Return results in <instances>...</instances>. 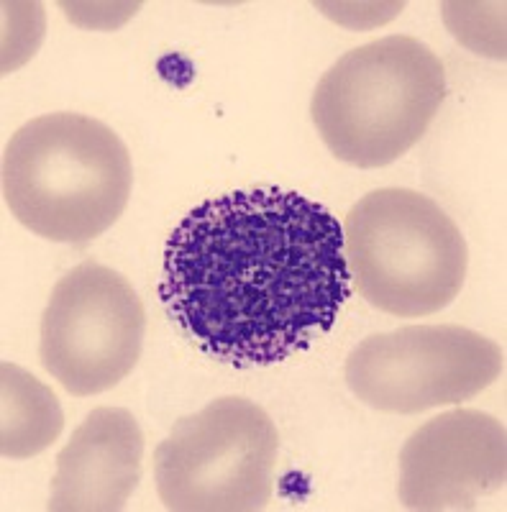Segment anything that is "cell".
Returning <instances> with one entry per match:
<instances>
[{
	"mask_svg": "<svg viewBox=\"0 0 507 512\" xmlns=\"http://www.w3.org/2000/svg\"><path fill=\"white\" fill-rule=\"evenodd\" d=\"M341 228L351 280L372 308L420 318L459 297L467 280V241L446 210L423 192H369Z\"/></svg>",
	"mask_w": 507,
	"mask_h": 512,
	"instance_id": "cell-4",
	"label": "cell"
},
{
	"mask_svg": "<svg viewBox=\"0 0 507 512\" xmlns=\"http://www.w3.org/2000/svg\"><path fill=\"white\" fill-rule=\"evenodd\" d=\"M159 292L205 354L234 367L280 364L331 331L349 300L344 228L300 192H226L172 231Z\"/></svg>",
	"mask_w": 507,
	"mask_h": 512,
	"instance_id": "cell-1",
	"label": "cell"
},
{
	"mask_svg": "<svg viewBox=\"0 0 507 512\" xmlns=\"http://www.w3.org/2000/svg\"><path fill=\"white\" fill-rule=\"evenodd\" d=\"M443 98L438 54L415 36L392 34L338 59L315 88L310 116L333 157L374 169L423 139Z\"/></svg>",
	"mask_w": 507,
	"mask_h": 512,
	"instance_id": "cell-3",
	"label": "cell"
},
{
	"mask_svg": "<svg viewBox=\"0 0 507 512\" xmlns=\"http://www.w3.org/2000/svg\"><path fill=\"white\" fill-rule=\"evenodd\" d=\"M505 369V351L464 326H405L364 338L346 359V384L379 413L415 415L459 405Z\"/></svg>",
	"mask_w": 507,
	"mask_h": 512,
	"instance_id": "cell-7",
	"label": "cell"
},
{
	"mask_svg": "<svg viewBox=\"0 0 507 512\" xmlns=\"http://www.w3.org/2000/svg\"><path fill=\"white\" fill-rule=\"evenodd\" d=\"M131 154L103 121L47 113L18 128L3 152V198L16 221L57 244L103 236L129 205Z\"/></svg>",
	"mask_w": 507,
	"mask_h": 512,
	"instance_id": "cell-2",
	"label": "cell"
},
{
	"mask_svg": "<svg viewBox=\"0 0 507 512\" xmlns=\"http://www.w3.org/2000/svg\"><path fill=\"white\" fill-rule=\"evenodd\" d=\"M507 433L482 410L456 408L431 418L400 451L397 495L408 510H474L505 489Z\"/></svg>",
	"mask_w": 507,
	"mask_h": 512,
	"instance_id": "cell-8",
	"label": "cell"
},
{
	"mask_svg": "<svg viewBox=\"0 0 507 512\" xmlns=\"http://www.w3.org/2000/svg\"><path fill=\"white\" fill-rule=\"evenodd\" d=\"M280 436L267 410L218 397L180 418L154 451L159 500L175 512L264 510L274 492Z\"/></svg>",
	"mask_w": 507,
	"mask_h": 512,
	"instance_id": "cell-5",
	"label": "cell"
},
{
	"mask_svg": "<svg viewBox=\"0 0 507 512\" xmlns=\"http://www.w3.org/2000/svg\"><path fill=\"white\" fill-rule=\"evenodd\" d=\"M144 433L123 408H95L57 456L49 510L118 512L141 482Z\"/></svg>",
	"mask_w": 507,
	"mask_h": 512,
	"instance_id": "cell-9",
	"label": "cell"
},
{
	"mask_svg": "<svg viewBox=\"0 0 507 512\" xmlns=\"http://www.w3.org/2000/svg\"><path fill=\"white\" fill-rule=\"evenodd\" d=\"M65 428L57 395L18 364L0 367V454L31 459L52 446Z\"/></svg>",
	"mask_w": 507,
	"mask_h": 512,
	"instance_id": "cell-10",
	"label": "cell"
},
{
	"mask_svg": "<svg viewBox=\"0 0 507 512\" xmlns=\"http://www.w3.org/2000/svg\"><path fill=\"white\" fill-rule=\"evenodd\" d=\"M146 313L131 282L100 262L72 267L41 315L39 359L70 395L90 397L134 372Z\"/></svg>",
	"mask_w": 507,
	"mask_h": 512,
	"instance_id": "cell-6",
	"label": "cell"
}]
</instances>
